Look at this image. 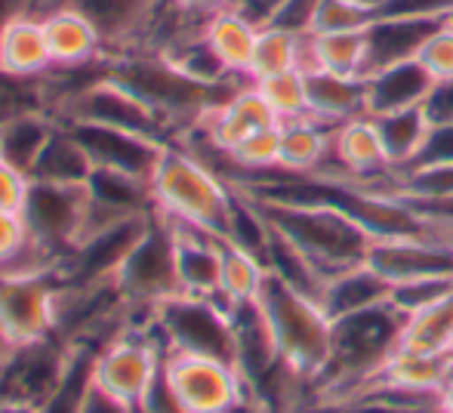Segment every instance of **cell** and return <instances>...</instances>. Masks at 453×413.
I'll list each match as a JSON object with an SVG mask.
<instances>
[{
  "label": "cell",
  "instance_id": "cell-1",
  "mask_svg": "<svg viewBox=\"0 0 453 413\" xmlns=\"http://www.w3.org/2000/svg\"><path fill=\"white\" fill-rule=\"evenodd\" d=\"M151 198L164 219L185 222L216 238H228L238 192L195 151L180 142H167L151 173Z\"/></svg>",
  "mask_w": 453,
  "mask_h": 413
},
{
  "label": "cell",
  "instance_id": "cell-2",
  "mask_svg": "<svg viewBox=\"0 0 453 413\" xmlns=\"http://www.w3.org/2000/svg\"><path fill=\"white\" fill-rule=\"evenodd\" d=\"M108 62V78L142 99L157 118L167 124L170 136L180 139L185 130L201 124L234 87H213L188 78L185 72L167 62L161 53L139 50V53L114 56ZM241 87V84H238Z\"/></svg>",
  "mask_w": 453,
  "mask_h": 413
},
{
  "label": "cell",
  "instance_id": "cell-3",
  "mask_svg": "<svg viewBox=\"0 0 453 413\" xmlns=\"http://www.w3.org/2000/svg\"><path fill=\"white\" fill-rule=\"evenodd\" d=\"M269 324L278 358L296 379H321L334 355V317L309 294H299L278 275L265 278L257 300Z\"/></svg>",
  "mask_w": 453,
  "mask_h": 413
},
{
  "label": "cell",
  "instance_id": "cell-4",
  "mask_svg": "<svg viewBox=\"0 0 453 413\" xmlns=\"http://www.w3.org/2000/svg\"><path fill=\"white\" fill-rule=\"evenodd\" d=\"M250 198V195H247ZM265 216L269 228L293 247L305 253L324 278H334L336 272L352 269L367 259L373 241L367 238L361 226H355L342 210L324 201H274V198H250Z\"/></svg>",
  "mask_w": 453,
  "mask_h": 413
},
{
  "label": "cell",
  "instance_id": "cell-5",
  "mask_svg": "<svg viewBox=\"0 0 453 413\" xmlns=\"http://www.w3.org/2000/svg\"><path fill=\"white\" fill-rule=\"evenodd\" d=\"M149 330L164 346V355L191 352L222 361L238 358L232 309H226L213 296L173 294L151 311Z\"/></svg>",
  "mask_w": 453,
  "mask_h": 413
},
{
  "label": "cell",
  "instance_id": "cell-6",
  "mask_svg": "<svg viewBox=\"0 0 453 413\" xmlns=\"http://www.w3.org/2000/svg\"><path fill=\"white\" fill-rule=\"evenodd\" d=\"M164 371V346L145 324H130L96 352V389L136 408Z\"/></svg>",
  "mask_w": 453,
  "mask_h": 413
},
{
  "label": "cell",
  "instance_id": "cell-7",
  "mask_svg": "<svg viewBox=\"0 0 453 413\" xmlns=\"http://www.w3.org/2000/svg\"><path fill=\"white\" fill-rule=\"evenodd\" d=\"M164 377L188 413H232L253 398L241 367L210 355L167 352Z\"/></svg>",
  "mask_w": 453,
  "mask_h": 413
},
{
  "label": "cell",
  "instance_id": "cell-8",
  "mask_svg": "<svg viewBox=\"0 0 453 413\" xmlns=\"http://www.w3.org/2000/svg\"><path fill=\"white\" fill-rule=\"evenodd\" d=\"M114 284L136 311H155L164 300L180 294L173 228L161 213H155L142 238L130 247L120 269L114 272Z\"/></svg>",
  "mask_w": 453,
  "mask_h": 413
},
{
  "label": "cell",
  "instance_id": "cell-9",
  "mask_svg": "<svg viewBox=\"0 0 453 413\" xmlns=\"http://www.w3.org/2000/svg\"><path fill=\"white\" fill-rule=\"evenodd\" d=\"M62 281L56 272H0V333L10 346L50 340Z\"/></svg>",
  "mask_w": 453,
  "mask_h": 413
},
{
  "label": "cell",
  "instance_id": "cell-10",
  "mask_svg": "<svg viewBox=\"0 0 453 413\" xmlns=\"http://www.w3.org/2000/svg\"><path fill=\"white\" fill-rule=\"evenodd\" d=\"M87 213V186H56V182L31 180L28 201L22 207V219L28 226V238L53 269L74 250L81 238Z\"/></svg>",
  "mask_w": 453,
  "mask_h": 413
},
{
  "label": "cell",
  "instance_id": "cell-11",
  "mask_svg": "<svg viewBox=\"0 0 453 413\" xmlns=\"http://www.w3.org/2000/svg\"><path fill=\"white\" fill-rule=\"evenodd\" d=\"M53 6H72L90 19L105 43V59H114L151 47V34L167 0H35L31 12L41 16Z\"/></svg>",
  "mask_w": 453,
  "mask_h": 413
},
{
  "label": "cell",
  "instance_id": "cell-12",
  "mask_svg": "<svg viewBox=\"0 0 453 413\" xmlns=\"http://www.w3.org/2000/svg\"><path fill=\"white\" fill-rule=\"evenodd\" d=\"M72 346L50 336L28 346H12L0 358V404L41 408L62 383Z\"/></svg>",
  "mask_w": 453,
  "mask_h": 413
},
{
  "label": "cell",
  "instance_id": "cell-13",
  "mask_svg": "<svg viewBox=\"0 0 453 413\" xmlns=\"http://www.w3.org/2000/svg\"><path fill=\"white\" fill-rule=\"evenodd\" d=\"M56 120H87V124L118 126V130H130V133H139V136L173 142L167 124H164L142 99H136L127 87H120L118 80H111L108 74L87 87L84 93H78L72 103L62 105Z\"/></svg>",
  "mask_w": 453,
  "mask_h": 413
},
{
  "label": "cell",
  "instance_id": "cell-14",
  "mask_svg": "<svg viewBox=\"0 0 453 413\" xmlns=\"http://www.w3.org/2000/svg\"><path fill=\"white\" fill-rule=\"evenodd\" d=\"M321 176L395 188L392 157H388V149L382 142L380 124H376L373 114H358V118H349L334 126V161Z\"/></svg>",
  "mask_w": 453,
  "mask_h": 413
},
{
  "label": "cell",
  "instance_id": "cell-15",
  "mask_svg": "<svg viewBox=\"0 0 453 413\" xmlns=\"http://www.w3.org/2000/svg\"><path fill=\"white\" fill-rule=\"evenodd\" d=\"M59 124H65L68 133L84 145L93 167L118 170V173H130L149 182L164 149H167L164 139L139 136V133L118 130V126L87 124V120H59Z\"/></svg>",
  "mask_w": 453,
  "mask_h": 413
},
{
  "label": "cell",
  "instance_id": "cell-16",
  "mask_svg": "<svg viewBox=\"0 0 453 413\" xmlns=\"http://www.w3.org/2000/svg\"><path fill=\"white\" fill-rule=\"evenodd\" d=\"M364 263L395 287L423 278L453 275V234L373 241Z\"/></svg>",
  "mask_w": 453,
  "mask_h": 413
},
{
  "label": "cell",
  "instance_id": "cell-17",
  "mask_svg": "<svg viewBox=\"0 0 453 413\" xmlns=\"http://www.w3.org/2000/svg\"><path fill=\"white\" fill-rule=\"evenodd\" d=\"M278 124L280 120L274 118V111L263 99V93L257 90V84L247 80V84L234 87V90L228 93V96L222 99L201 124H195L185 133H197L203 142H210L213 149H219L228 155V151H232L238 142H244L247 136L265 130V126H278Z\"/></svg>",
  "mask_w": 453,
  "mask_h": 413
},
{
  "label": "cell",
  "instance_id": "cell-18",
  "mask_svg": "<svg viewBox=\"0 0 453 413\" xmlns=\"http://www.w3.org/2000/svg\"><path fill=\"white\" fill-rule=\"evenodd\" d=\"M170 222V219H167ZM176 241V275H180V294L188 296H213L219 294V263H222V238L201 232L185 222H170Z\"/></svg>",
  "mask_w": 453,
  "mask_h": 413
},
{
  "label": "cell",
  "instance_id": "cell-19",
  "mask_svg": "<svg viewBox=\"0 0 453 413\" xmlns=\"http://www.w3.org/2000/svg\"><path fill=\"white\" fill-rule=\"evenodd\" d=\"M334 161V126L309 118L280 124V167L278 173L293 180L321 176Z\"/></svg>",
  "mask_w": 453,
  "mask_h": 413
},
{
  "label": "cell",
  "instance_id": "cell-20",
  "mask_svg": "<svg viewBox=\"0 0 453 413\" xmlns=\"http://www.w3.org/2000/svg\"><path fill=\"white\" fill-rule=\"evenodd\" d=\"M47 47L53 56V65L74 68V65H93L105 59V43L99 31L90 25V19L81 16L72 6H53L41 12Z\"/></svg>",
  "mask_w": 453,
  "mask_h": 413
},
{
  "label": "cell",
  "instance_id": "cell-21",
  "mask_svg": "<svg viewBox=\"0 0 453 413\" xmlns=\"http://www.w3.org/2000/svg\"><path fill=\"white\" fill-rule=\"evenodd\" d=\"M257 37H259V25L253 22L247 12H241L238 6L213 12V16H207V22H203V41L210 43V50H213L216 59L222 62L228 78L241 80V84L250 80Z\"/></svg>",
  "mask_w": 453,
  "mask_h": 413
},
{
  "label": "cell",
  "instance_id": "cell-22",
  "mask_svg": "<svg viewBox=\"0 0 453 413\" xmlns=\"http://www.w3.org/2000/svg\"><path fill=\"white\" fill-rule=\"evenodd\" d=\"M0 68L19 78H41L53 68L43 22L37 12H16L0 31Z\"/></svg>",
  "mask_w": 453,
  "mask_h": 413
},
{
  "label": "cell",
  "instance_id": "cell-23",
  "mask_svg": "<svg viewBox=\"0 0 453 413\" xmlns=\"http://www.w3.org/2000/svg\"><path fill=\"white\" fill-rule=\"evenodd\" d=\"M435 93L432 78L417 59H404L367 74V114L401 111V108L426 105Z\"/></svg>",
  "mask_w": 453,
  "mask_h": 413
},
{
  "label": "cell",
  "instance_id": "cell-24",
  "mask_svg": "<svg viewBox=\"0 0 453 413\" xmlns=\"http://www.w3.org/2000/svg\"><path fill=\"white\" fill-rule=\"evenodd\" d=\"M305 68L342 78H367L370 28L367 31H318L305 41Z\"/></svg>",
  "mask_w": 453,
  "mask_h": 413
},
{
  "label": "cell",
  "instance_id": "cell-25",
  "mask_svg": "<svg viewBox=\"0 0 453 413\" xmlns=\"http://www.w3.org/2000/svg\"><path fill=\"white\" fill-rule=\"evenodd\" d=\"M309 78V114L327 126L367 114V78H342L305 68Z\"/></svg>",
  "mask_w": 453,
  "mask_h": 413
},
{
  "label": "cell",
  "instance_id": "cell-26",
  "mask_svg": "<svg viewBox=\"0 0 453 413\" xmlns=\"http://www.w3.org/2000/svg\"><path fill=\"white\" fill-rule=\"evenodd\" d=\"M388 294H392V284L382 281L367 263H358L352 269H342L334 278H327L321 306L327 309V315L334 321H340V317L382 306V302H388Z\"/></svg>",
  "mask_w": 453,
  "mask_h": 413
},
{
  "label": "cell",
  "instance_id": "cell-27",
  "mask_svg": "<svg viewBox=\"0 0 453 413\" xmlns=\"http://www.w3.org/2000/svg\"><path fill=\"white\" fill-rule=\"evenodd\" d=\"M373 118H376V124H380L382 142H386V149H388L395 173L407 170L411 164H417L419 157H423L426 145H429V139H432V130H435L429 103L401 108V111L373 114Z\"/></svg>",
  "mask_w": 453,
  "mask_h": 413
},
{
  "label": "cell",
  "instance_id": "cell-28",
  "mask_svg": "<svg viewBox=\"0 0 453 413\" xmlns=\"http://www.w3.org/2000/svg\"><path fill=\"white\" fill-rule=\"evenodd\" d=\"M450 358H438V355H423L413 348L395 346L382 367L376 371V383L388 386V389L407 392V395H432L441 389L444 373H448Z\"/></svg>",
  "mask_w": 453,
  "mask_h": 413
},
{
  "label": "cell",
  "instance_id": "cell-29",
  "mask_svg": "<svg viewBox=\"0 0 453 413\" xmlns=\"http://www.w3.org/2000/svg\"><path fill=\"white\" fill-rule=\"evenodd\" d=\"M269 278V265L259 253L222 238V263H219V294L216 300L226 309L250 306L263 294V284Z\"/></svg>",
  "mask_w": 453,
  "mask_h": 413
},
{
  "label": "cell",
  "instance_id": "cell-30",
  "mask_svg": "<svg viewBox=\"0 0 453 413\" xmlns=\"http://www.w3.org/2000/svg\"><path fill=\"white\" fill-rule=\"evenodd\" d=\"M56 130H59V120L50 111L22 114L16 120H6V124H0V157L31 176Z\"/></svg>",
  "mask_w": 453,
  "mask_h": 413
},
{
  "label": "cell",
  "instance_id": "cell-31",
  "mask_svg": "<svg viewBox=\"0 0 453 413\" xmlns=\"http://www.w3.org/2000/svg\"><path fill=\"white\" fill-rule=\"evenodd\" d=\"M398 346L413 348L423 355L450 358L453 352V294L444 300L423 306L411 315H404L398 333Z\"/></svg>",
  "mask_w": 453,
  "mask_h": 413
},
{
  "label": "cell",
  "instance_id": "cell-32",
  "mask_svg": "<svg viewBox=\"0 0 453 413\" xmlns=\"http://www.w3.org/2000/svg\"><path fill=\"white\" fill-rule=\"evenodd\" d=\"M305 41H309V34L299 28H290V25H280V22L259 25L250 80H263L280 72L305 68Z\"/></svg>",
  "mask_w": 453,
  "mask_h": 413
},
{
  "label": "cell",
  "instance_id": "cell-33",
  "mask_svg": "<svg viewBox=\"0 0 453 413\" xmlns=\"http://www.w3.org/2000/svg\"><path fill=\"white\" fill-rule=\"evenodd\" d=\"M395 192L419 210L453 204V157H429L395 173Z\"/></svg>",
  "mask_w": 453,
  "mask_h": 413
},
{
  "label": "cell",
  "instance_id": "cell-34",
  "mask_svg": "<svg viewBox=\"0 0 453 413\" xmlns=\"http://www.w3.org/2000/svg\"><path fill=\"white\" fill-rule=\"evenodd\" d=\"M90 173H93L90 155H87L84 145L68 133V126L59 124V130L53 133V139H50L47 149H43L31 180L56 182V186H87Z\"/></svg>",
  "mask_w": 453,
  "mask_h": 413
},
{
  "label": "cell",
  "instance_id": "cell-35",
  "mask_svg": "<svg viewBox=\"0 0 453 413\" xmlns=\"http://www.w3.org/2000/svg\"><path fill=\"white\" fill-rule=\"evenodd\" d=\"M0 272H56L53 263L31 244L22 213L0 210Z\"/></svg>",
  "mask_w": 453,
  "mask_h": 413
},
{
  "label": "cell",
  "instance_id": "cell-36",
  "mask_svg": "<svg viewBox=\"0 0 453 413\" xmlns=\"http://www.w3.org/2000/svg\"><path fill=\"white\" fill-rule=\"evenodd\" d=\"M380 19L376 0H315L305 34L318 31H367Z\"/></svg>",
  "mask_w": 453,
  "mask_h": 413
},
{
  "label": "cell",
  "instance_id": "cell-37",
  "mask_svg": "<svg viewBox=\"0 0 453 413\" xmlns=\"http://www.w3.org/2000/svg\"><path fill=\"white\" fill-rule=\"evenodd\" d=\"M253 84L263 93V99L269 103L280 124L284 120L309 118V78H305V68L272 74V78L253 80Z\"/></svg>",
  "mask_w": 453,
  "mask_h": 413
},
{
  "label": "cell",
  "instance_id": "cell-38",
  "mask_svg": "<svg viewBox=\"0 0 453 413\" xmlns=\"http://www.w3.org/2000/svg\"><path fill=\"white\" fill-rule=\"evenodd\" d=\"M37 111H50L43 74L41 78H19V74L0 68V124Z\"/></svg>",
  "mask_w": 453,
  "mask_h": 413
},
{
  "label": "cell",
  "instance_id": "cell-39",
  "mask_svg": "<svg viewBox=\"0 0 453 413\" xmlns=\"http://www.w3.org/2000/svg\"><path fill=\"white\" fill-rule=\"evenodd\" d=\"M413 59L423 65V72L432 78V84H453V19L441 22L423 43H419Z\"/></svg>",
  "mask_w": 453,
  "mask_h": 413
},
{
  "label": "cell",
  "instance_id": "cell-40",
  "mask_svg": "<svg viewBox=\"0 0 453 413\" xmlns=\"http://www.w3.org/2000/svg\"><path fill=\"white\" fill-rule=\"evenodd\" d=\"M28 192H31V176L0 157V210L22 213L25 201H28Z\"/></svg>",
  "mask_w": 453,
  "mask_h": 413
},
{
  "label": "cell",
  "instance_id": "cell-41",
  "mask_svg": "<svg viewBox=\"0 0 453 413\" xmlns=\"http://www.w3.org/2000/svg\"><path fill=\"white\" fill-rule=\"evenodd\" d=\"M136 413H188V410H185L180 404V398L173 395V389H170L167 377H164V371H161L155 386H151L142 402L136 404Z\"/></svg>",
  "mask_w": 453,
  "mask_h": 413
},
{
  "label": "cell",
  "instance_id": "cell-42",
  "mask_svg": "<svg viewBox=\"0 0 453 413\" xmlns=\"http://www.w3.org/2000/svg\"><path fill=\"white\" fill-rule=\"evenodd\" d=\"M180 10L185 12H191V16H213V12H219V10H228V6H234L238 0H173Z\"/></svg>",
  "mask_w": 453,
  "mask_h": 413
},
{
  "label": "cell",
  "instance_id": "cell-43",
  "mask_svg": "<svg viewBox=\"0 0 453 413\" xmlns=\"http://www.w3.org/2000/svg\"><path fill=\"white\" fill-rule=\"evenodd\" d=\"M435 404H438V413H453V358L448 364V373H444L441 389L435 392Z\"/></svg>",
  "mask_w": 453,
  "mask_h": 413
},
{
  "label": "cell",
  "instance_id": "cell-44",
  "mask_svg": "<svg viewBox=\"0 0 453 413\" xmlns=\"http://www.w3.org/2000/svg\"><path fill=\"white\" fill-rule=\"evenodd\" d=\"M35 6V0H0V31H4V25L10 22L16 12H25Z\"/></svg>",
  "mask_w": 453,
  "mask_h": 413
},
{
  "label": "cell",
  "instance_id": "cell-45",
  "mask_svg": "<svg viewBox=\"0 0 453 413\" xmlns=\"http://www.w3.org/2000/svg\"><path fill=\"white\" fill-rule=\"evenodd\" d=\"M10 348H12V346H10V342L4 340V333H0V358H4V355L10 352Z\"/></svg>",
  "mask_w": 453,
  "mask_h": 413
},
{
  "label": "cell",
  "instance_id": "cell-46",
  "mask_svg": "<svg viewBox=\"0 0 453 413\" xmlns=\"http://www.w3.org/2000/svg\"><path fill=\"white\" fill-rule=\"evenodd\" d=\"M450 358H453V352H450Z\"/></svg>",
  "mask_w": 453,
  "mask_h": 413
}]
</instances>
